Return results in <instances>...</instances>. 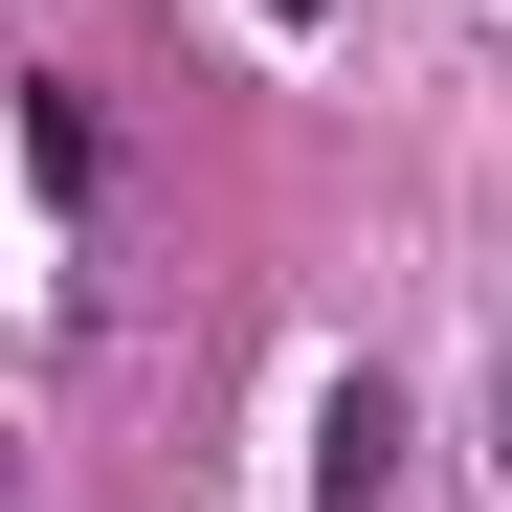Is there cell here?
<instances>
[{
  "mask_svg": "<svg viewBox=\"0 0 512 512\" xmlns=\"http://www.w3.org/2000/svg\"><path fill=\"white\" fill-rule=\"evenodd\" d=\"M379 490H401V379L357 357V379L312 401V512H379Z\"/></svg>",
  "mask_w": 512,
  "mask_h": 512,
  "instance_id": "obj_1",
  "label": "cell"
},
{
  "mask_svg": "<svg viewBox=\"0 0 512 512\" xmlns=\"http://www.w3.org/2000/svg\"><path fill=\"white\" fill-rule=\"evenodd\" d=\"M245 23H290V45H312V23H334V0H245Z\"/></svg>",
  "mask_w": 512,
  "mask_h": 512,
  "instance_id": "obj_2",
  "label": "cell"
}]
</instances>
